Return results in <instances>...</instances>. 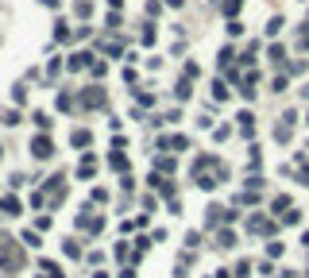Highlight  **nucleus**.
Masks as SVG:
<instances>
[{"label":"nucleus","mask_w":309,"mask_h":278,"mask_svg":"<svg viewBox=\"0 0 309 278\" xmlns=\"http://www.w3.org/2000/svg\"><path fill=\"white\" fill-rule=\"evenodd\" d=\"M35 155H39V158L51 155V143H46V139H35Z\"/></svg>","instance_id":"nucleus-1"}]
</instances>
